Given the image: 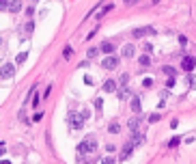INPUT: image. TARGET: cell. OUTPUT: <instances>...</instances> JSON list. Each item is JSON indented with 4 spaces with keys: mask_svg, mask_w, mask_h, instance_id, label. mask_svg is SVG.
Wrapping results in <instances>:
<instances>
[{
    "mask_svg": "<svg viewBox=\"0 0 196 164\" xmlns=\"http://www.w3.org/2000/svg\"><path fill=\"white\" fill-rule=\"evenodd\" d=\"M93 151H97V138H95V136H86V138H82V143L78 145V156L93 153Z\"/></svg>",
    "mask_w": 196,
    "mask_h": 164,
    "instance_id": "obj_1",
    "label": "cell"
},
{
    "mask_svg": "<svg viewBox=\"0 0 196 164\" xmlns=\"http://www.w3.org/2000/svg\"><path fill=\"white\" fill-rule=\"evenodd\" d=\"M84 117H82V112H69L67 115V123H69V127H73V130H82L84 127Z\"/></svg>",
    "mask_w": 196,
    "mask_h": 164,
    "instance_id": "obj_2",
    "label": "cell"
},
{
    "mask_svg": "<svg viewBox=\"0 0 196 164\" xmlns=\"http://www.w3.org/2000/svg\"><path fill=\"white\" fill-rule=\"evenodd\" d=\"M147 35H155V28H153V26L134 28V30H132V37H134V39H142V37H147Z\"/></svg>",
    "mask_w": 196,
    "mask_h": 164,
    "instance_id": "obj_3",
    "label": "cell"
},
{
    "mask_svg": "<svg viewBox=\"0 0 196 164\" xmlns=\"http://www.w3.org/2000/svg\"><path fill=\"white\" fill-rule=\"evenodd\" d=\"M134 149H136V145H134L132 140H129V143H125V145H123V149H121V156H119V160H121V162H125V160L132 156V151H134Z\"/></svg>",
    "mask_w": 196,
    "mask_h": 164,
    "instance_id": "obj_4",
    "label": "cell"
},
{
    "mask_svg": "<svg viewBox=\"0 0 196 164\" xmlns=\"http://www.w3.org/2000/svg\"><path fill=\"white\" fill-rule=\"evenodd\" d=\"M119 61H121L119 56H108V58L101 61V67H103V69H116V67H119Z\"/></svg>",
    "mask_w": 196,
    "mask_h": 164,
    "instance_id": "obj_5",
    "label": "cell"
},
{
    "mask_svg": "<svg viewBox=\"0 0 196 164\" xmlns=\"http://www.w3.org/2000/svg\"><path fill=\"white\" fill-rule=\"evenodd\" d=\"M194 65H196V58H194V56H185V58L181 61V67H183V69H185L188 74H190V71L194 69Z\"/></svg>",
    "mask_w": 196,
    "mask_h": 164,
    "instance_id": "obj_6",
    "label": "cell"
},
{
    "mask_svg": "<svg viewBox=\"0 0 196 164\" xmlns=\"http://www.w3.org/2000/svg\"><path fill=\"white\" fill-rule=\"evenodd\" d=\"M134 54H136V48H134L132 43H127V45L121 48V56H123V58H132Z\"/></svg>",
    "mask_w": 196,
    "mask_h": 164,
    "instance_id": "obj_7",
    "label": "cell"
},
{
    "mask_svg": "<svg viewBox=\"0 0 196 164\" xmlns=\"http://www.w3.org/2000/svg\"><path fill=\"white\" fill-rule=\"evenodd\" d=\"M2 78H13V74H15V67L11 65V63H7V65H2Z\"/></svg>",
    "mask_w": 196,
    "mask_h": 164,
    "instance_id": "obj_8",
    "label": "cell"
},
{
    "mask_svg": "<svg viewBox=\"0 0 196 164\" xmlns=\"http://www.w3.org/2000/svg\"><path fill=\"white\" fill-rule=\"evenodd\" d=\"M127 125H129V132H132V134H138V127H140V121H138V117H132Z\"/></svg>",
    "mask_w": 196,
    "mask_h": 164,
    "instance_id": "obj_9",
    "label": "cell"
},
{
    "mask_svg": "<svg viewBox=\"0 0 196 164\" xmlns=\"http://www.w3.org/2000/svg\"><path fill=\"white\" fill-rule=\"evenodd\" d=\"M116 91V82L114 80H106L103 82V93H114Z\"/></svg>",
    "mask_w": 196,
    "mask_h": 164,
    "instance_id": "obj_10",
    "label": "cell"
},
{
    "mask_svg": "<svg viewBox=\"0 0 196 164\" xmlns=\"http://www.w3.org/2000/svg\"><path fill=\"white\" fill-rule=\"evenodd\" d=\"M116 97H119L121 102H123V99H127V97H129V89H127V86H121V89L116 91Z\"/></svg>",
    "mask_w": 196,
    "mask_h": 164,
    "instance_id": "obj_11",
    "label": "cell"
},
{
    "mask_svg": "<svg viewBox=\"0 0 196 164\" xmlns=\"http://www.w3.org/2000/svg\"><path fill=\"white\" fill-rule=\"evenodd\" d=\"M132 110L140 115V110H142V104H140V97H132Z\"/></svg>",
    "mask_w": 196,
    "mask_h": 164,
    "instance_id": "obj_12",
    "label": "cell"
},
{
    "mask_svg": "<svg viewBox=\"0 0 196 164\" xmlns=\"http://www.w3.org/2000/svg\"><path fill=\"white\" fill-rule=\"evenodd\" d=\"M9 11H11V13H20V11H22V2H20V0H13V2L9 4Z\"/></svg>",
    "mask_w": 196,
    "mask_h": 164,
    "instance_id": "obj_13",
    "label": "cell"
},
{
    "mask_svg": "<svg viewBox=\"0 0 196 164\" xmlns=\"http://www.w3.org/2000/svg\"><path fill=\"white\" fill-rule=\"evenodd\" d=\"M132 143H134L136 147H140V145L145 143V136H142V134H132Z\"/></svg>",
    "mask_w": 196,
    "mask_h": 164,
    "instance_id": "obj_14",
    "label": "cell"
},
{
    "mask_svg": "<svg viewBox=\"0 0 196 164\" xmlns=\"http://www.w3.org/2000/svg\"><path fill=\"white\" fill-rule=\"evenodd\" d=\"M114 50V43H110V41H106V43H101V52H106V54H110Z\"/></svg>",
    "mask_w": 196,
    "mask_h": 164,
    "instance_id": "obj_15",
    "label": "cell"
},
{
    "mask_svg": "<svg viewBox=\"0 0 196 164\" xmlns=\"http://www.w3.org/2000/svg\"><path fill=\"white\" fill-rule=\"evenodd\" d=\"M108 132H110V134H119V132H121V125H119L116 121H112L110 127H108Z\"/></svg>",
    "mask_w": 196,
    "mask_h": 164,
    "instance_id": "obj_16",
    "label": "cell"
},
{
    "mask_svg": "<svg viewBox=\"0 0 196 164\" xmlns=\"http://www.w3.org/2000/svg\"><path fill=\"white\" fill-rule=\"evenodd\" d=\"M162 71H164V74H168L170 78H175V74H177V71H175V67H170V65H164V67H162Z\"/></svg>",
    "mask_w": 196,
    "mask_h": 164,
    "instance_id": "obj_17",
    "label": "cell"
},
{
    "mask_svg": "<svg viewBox=\"0 0 196 164\" xmlns=\"http://www.w3.org/2000/svg\"><path fill=\"white\" fill-rule=\"evenodd\" d=\"M112 7H114V4H106V7H103V9H101V11L97 13V20H101V17H103V15H106L108 11H112Z\"/></svg>",
    "mask_w": 196,
    "mask_h": 164,
    "instance_id": "obj_18",
    "label": "cell"
},
{
    "mask_svg": "<svg viewBox=\"0 0 196 164\" xmlns=\"http://www.w3.org/2000/svg\"><path fill=\"white\" fill-rule=\"evenodd\" d=\"M71 54H73V48H71V45H65V50H63V56H65V58H69Z\"/></svg>",
    "mask_w": 196,
    "mask_h": 164,
    "instance_id": "obj_19",
    "label": "cell"
},
{
    "mask_svg": "<svg viewBox=\"0 0 196 164\" xmlns=\"http://www.w3.org/2000/svg\"><path fill=\"white\" fill-rule=\"evenodd\" d=\"M138 63H140V65H145V67H147V65H151V58H149L147 54H145V56H140V58H138Z\"/></svg>",
    "mask_w": 196,
    "mask_h": 164,
    "instance_id": "obj_20",
    "label": "cell"
},
{
    "mask_svg": "<svg viewBox=\"0 0 196 164\" xmlns=\"http://www.w3.org/2000/svg\"><path fill=\"white\" fill-rule=\"evenodd\" d=\"M26 58H28V54H26V52H20V54H17V65H22Z\"/></svg>",
    "mask_w": 196,
    "mask_h": 164,
    "instance_id": "obj_21",
    "label": "cell"
},
{
    "mask_svg": "<svg viewBox=\"0 0 196 164\" xmlns=\"http://www.w3.org/2000/svg\"><path fill=\"white\" fill-rule=\"evenodd\" d=\"M179 143H181V138H177V136H172V138L168 140V147H177Z\"/></svg>",
    "mask_w": 196,
    "mask_h": 164,
    "instance_id": "obj_22",
    "label": "cell"
},
{
    "mask_svg": "<svg viewBox=\"0 0 196 164\" xmlns=\"http://www.w3.org/2000/svg\"><path fill=\"white\" fill-rule=\"evenodd\" d=\"M185 82H188V84H190L192 89H194V86H196V78H194V76H192V74H190V76L185 78Z\"/></svg>",
    "mask_w": 196,
    "mask_h": 164,
    "instance_id": "obj_23",
    "label": "cell"
},
{
    "mask_svg": "<svg viewBox=\"0 0 196 164\" xmlns=\"http://www.w3.org/2000/svg\"><path fill=\"white\" fill-rule=\"evenodd\" d=\"M9 4H11L9 0H0V9H2V11H9Z\"/></svg>",
    "mask_w": 196,
    "mask_h": 164,
    "instance_id": "obj_24",
    "label": "cell"
},
{
    "mask_svg": "<svg viewBox=\"0 0 196 164\" xmlns=\"http://www.w3.org/2000/svg\"><path fill=\"white\" fill-rule=\"evenodd\" d=\"M95 108H97V110H101V108H103V99H101V97H97V99H95Z\"/></svg>",
    "mask_w": 196,
    "mask_h": 164,
    "instance_id": "obj_25",
    "label": "cell"
},
{
    "mask_svg": "<svg viewBox=\"0 0 196 164\" xmlns=\"http://www.w3.org/2000/svg\"><path fill=\"white\" fill-rule=\"evenodd\" d=\"M142 86H153V78H145V80H142Z\"/></svg>",
    "mask_w": 196,
    "mask_h": 164,
    "instance_id": "obj_26",
    "label": "cell"
},
{
    "mask_svg": "<svg viewBox=\"0 0 196 164\" xmlns=\"http://www.w3.org/2000/svg\"><path fill=\"white\" fill-rule=\"evenodd\" d=\"M116 162V160H114V158H110V156H108V158H103V160H101V164H114Z\"/></svg>",
    "mask_w": 196,
    "mask_h": 164,
    "instance_id": "obj_27",
    "label": "cell"
},
{
    "mask_svg": "<svg viewBox=\"0 0 196 164\" xmlns=\"http://www.w3.org/2000/svg\"><path fill=\"white\" fill-rule=\"evenodd\" d=\"M95 54H97V48H91V50H89V52H86V56H89V58H93V56H95Z\"/></svg>",
    "mask_w": 196,
    "mask_h": 164,
    "instance_id": "obj_28",
    "label": "cell"
},
{
    "mask_svg": "<svg viewBox=\"0 0 196 164\" xmlns=\"http://www.w3.org/2000/svg\"><path fill=\"white\" fill-rule=\"evenodd\" d=\"M127 80H129V76H127V74H121V84H123V86L127 84Z\"/></svg>",
    "mask_w": 196,
    "mask_h": 164,
    "instance_id": "obj_29",
    "label": "cell"
},
{
    "mask_svg": "<svg viewBox=\"0 0 196 164\" xmlns=\"http://www.w3.org/2000/svg\"><path fill=\"white\" fill-rule=\"evenodd\" d=\"M175 78H168V82H166V89H172V86H175Z\"/></svg>",
    "mask_w": 196,
    "mask_h": 164,
    "instance_id": "obj_30",
    "label": "cell"
},
{
    "mask_svg": "<svg viewBox=\"0 0 196 164\" xmlns=\"http://www.w3.org/2000/svg\"><path fill=\"white\" fill-rule=\"evenodd\" d=\"M149 121H151V123H157V121H159V115H151V117H149Z\"/></svg>",
    "mask_w": 196,
    "mask_h": 164,
    "instance_id": "obj_31",
    "label": "cell"
},
{
    "mask_svg": "<svg viewBox=\"0 0 196 164\" xmlns=\"http://www.w3.org/2000/svg\"><path fill=\"white\" fill-rule=\"evenodd\" d=\"M33 28H35V22H26V30H28V33H30V30H33Z\"/></svg>",
    "mask_w": 196,
    "mask_h": 164,
    "instance_id": "obj_32",
    "label": "cell"
},
{
    "mask_svg": "<svg viewBox=\"0 0 196 164\" xmlns=\"http://www.w3.org/2000/svg\"><path fill=\"white\" fill-rule=\"evenodd\" d=\"M106 149H108V151H110V153H112V151H114V149H116V145H112V143H110V145H106Z\"/></svg>",
    "mask_w": 196,
    "mask_h": 164,
    "instance_id": "obj_33",
    "label": "cell"
},
{
    "mask_svg": "<svg viewBox=\"0 0 196 164\" xmlns=\"http://www.w3.org/2000/svg\"><path fill=\"white\" fill-rule=\"evenodd\" d=\"M138 0H125V4H136Z\"/></svg>",
    "mask_w": 196,
    "mask_h": 164,
    "instance_id": "obj_34",
    "label": "cell"
},
{
    "mask_svg": "<svg viewBox=\"0 0 196 164\" xmlns=\"http://www.w3.org/2000/svg\"><path fill=\"white\" fill-rule=\"evenodd\" d=\"M2 164H11V162H9V160H2Z\"/></svg>",
    "mask_w": 196,
    "mask_h": 164,
    "instance_id": "obj_35",
    "label": "cell"
},
{
    "mask_svg": "<svg viewBox=\"0 0 196 164\" xmlns=\"http://www.w3.org/2000/svg\"><path fill=\"white\" fill-rule=\"evenodd\" d=\"M33 2H39V0H33Z\"/></svg>",
    "mask_w": 196,
    "mask_h": 164,
    "instance_id": "obj_36",
    "label": "cell"
}]
</instances>
